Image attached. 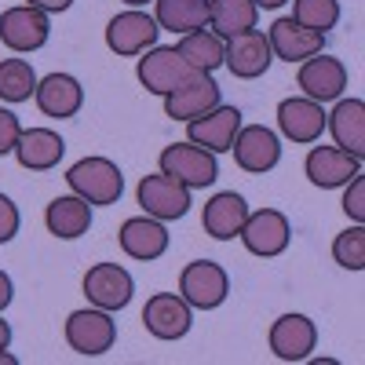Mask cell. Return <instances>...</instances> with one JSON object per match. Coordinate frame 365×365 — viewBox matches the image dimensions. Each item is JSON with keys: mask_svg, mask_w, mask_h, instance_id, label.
<instances>
[{"mask_svg": "<svg viewBox=\"0 0 365 365\" xmlns=\"http://www.w3.org/2000/svg\"><path fill=\"white\" fill-rule=\"evenodd\" d=\"M66 182L88 205H117L125 194V175L110 158H84L66 172Z\"/></svg>", "mask_w": 365, "mask_h": 365, "instance_id": "1", "label": "cell"}, {"mask_svg": "<svg viewBox=\"0 0 365 365\" xmlns=\"http://www.w3.org/2000/svg\"><path fill=\"white\" fill-rule=\"evenodd\" d=\"M161 172L179 179L182 187L190 190H205L220 179V165H216V154L205 146H194V143H172L161 150Z\"/></svg>", "mask_w": 365, "mask_h": 365, "instance_id": "2", "label": "cell"}, {"mask_svg": "<svg viewBox=\"0 0 365 365\" xmlns=\"http://www.w3.org/2000/svg\"><path fill=\"white\" fill-rule=\"evenodd\" d=\"M230 292V278L220 263L212 259H197V263H187L179 274V296L190 303L194 311H216L223 307V299Z\"/></svg>", "mask_w": 365, "mask_h": 365, "instance_id": "3", "label": "cell"}, {"mask_svg": "<svg viewBox=\"0 0 365 365\" xmlns=\"http://www.w3.org/2000/svg\"><path fill=\"white\" fill-rule=\"evenodd\" d=\"M66 344L77 354H84V358H99V354H106L117 344V322L103 307L73 311L66 318Z\"/></svg>", "mask_w": 365, "mask_h": 365, "instance_id": "4", "label": "cell"}, {"mask_svg": "<svg viewBox=\"0 0 365 365\" xmlns=\"http://www.w3.org/2000/svg\"><path fill=\"white\" fill-rule=\"evenodd\" d=\"M158 37H161L158 19L146 15V11H139V8H128V11L113 15L110 26H106V48H110L113 55H125V58L150 51V48L158 44Z\"/></svg>", "mask_w": 365, "mask_h": 365, "instance_id": "5", "label": "cell"}, {"mask_svg": "<svg viewBox=\"0 0 365 365\" xmlns=\"http://www.w3.org/2000/svg\"><path fill=\"white\" fill-rule=\"evenodd\" d=\"M241 241H245V249L259 259H274L282 256L289 249L292 241V227H289V216L278 208H259V212H249L245 227H241L237 234Z\"/></svg>", "mask_w": 365, "mask_h": 365, "instance_id": "6", "label": "cell"}, {"mask_svg": "<svg viewBox=\"0 0 365 365\" xmlns=\"http://www.w3.org/2000/svg\"><path fill=\"white\" fill-rule=\"evenodd\" d=\"M197 70L187 66V58H182L175 48H150L143 51L139 66H135V77L139 84L150 91V96H168V91H175L179 84H187Z\"/></svg>", "mask_w": 365, "mask_h": 365, "instance_id": "7", "label": "cell"}, {"mask_svg": "<svg viewBox=\"0 0 365 365\" xmlns=\"http://www.w3.org/2000/svg\"><path fill=\"white\" fill-rule=\"evenodd\" d=\"M139 205L146 216H154L161 223L182 220L190 212V187H182L179 179L158 172V175H143L139 182Z\"/></svg>", "mask_w": 365, "mask_h": 365, "instance_id": "8", "label": "cell"}, {"mask_svg": "<svg viewBox=\"0 0 365 365\" xmlns=\"http://www.w3.org/2000/svg\"><path fill=\"white\" fill-rule=\"evenodd\" d=\"M274 51L263 29H245L230 41H223V66L237 77V81H256L270 70Z\"/></svg>", "mask_w": 365, "mask_h": 365, "instance_id": "9", "label": "cell"}, {"mask_svg": "<svg viewBox=\"0 0 365 365\" xmlns=\"http://www.w3.org/2000/svg\"><path fill=\"white\" fill-rule=\"evenodd\" d=\"M143 325L158 340H182L194 325V307L175 292H154L143 307Z\"/></svg>", "mask_w": 365, "mask_h": 365, "instance_id": "10", "label": "cell"}, {"mask_svg": "<svg viewBox=\"0 0 365 365\" xmlns=\"http://www.w3.org/2000/svg\"><path fill=\"white\" fill-rule=\"evenodd\" d=\"M135 282L125 267L117 263H96L84 274V296L91 307H103V311H120L132 303Z\"/></svg>", "mask_w": 365, "mask_h": 365, "instance_id": "11", "label": "cell"}, {"mask_svg": "<svg viewBox=\"0 0 365 365\" xmlns=\"http://www.w3.org/2000/svg\"><path fill=\"white\" fill-rule=\"evenodd\" d=\"M48 37H51V22L41 8L19 4V8L0 11V41L11 51H37L48 44Z\"/></svg>", "mask_w": 365, "mask_h": 365, "instance_id": "12", "label": "cell"}, {"mask_svg": "<svg viewBox=\"0 0 365 365\" xmlns=\"http://www.w3.org/2000/svg\"><path fill=\"white\" fill-rule=\"evenodd\" d=\"M230 150H234L237 168L241 172H252V175H263V172H270L274 165L282 161V139L274 135L270 128H263V125L237 128Z\"/></svg>", "mask_w": 365, "mask_h": 365, "instance_id": "13", "label": "cell"}, {"mask_svg": "<svg viewBox=\"0 0 365 365\" xmlns=\"http://www.w3.org/2000/svg\"><path fill=\"white\" fill-rule=\"evenodd\" d=\"M220 103H223V88L212 81V73H194L187 84H179L165 96V113L172 120H194L205 117L208 110H216Z\"/></svg>", "mask_w": 365, "mask_h": 365, "instance_id": "14", "label": "cell"}, {"mask_svg": "<svg viewBox=\"0 0 365 365\" xmlns=\"http://www.w3.org/2000/svg\"><path fill=\"white\" fill-rule=\"evenodd\" d=\"M296 84L303 88V96L314 99V103H332L344 96L347 88V66L332 55H311L299 63Z\"/></svg>", "mask_w": 365, "mask_h": 365, "instance_id": "15", "label": "cell"}, {"mask_svg": "<svg viewBox=\"0 0 365 365\" xmlns=\"http://www.w3.org/2000/svg\"><path fill=\"white\" fill-rule=\"evenodd\" d=\"M237 128H241V110L220 103L216 110H208L205 117L187 120V143L205 146V150H212V154H227L234 135H237Z\"/></svg>", "mask_w": 365, "mask_h": 365, "instance_id": "16", "label": "cell"}, {"mask_svg": "<svg viewBox=\"0 0 365 365\" xmlns=\"http://www.w3.org/2000/svg\"><path fill=\"white\" fill-rule=\"evenodd\" d=\"M318 344V329L307 314H282L270 325V351L282 361H303L311 358Z\"/></svg>", "mask_w": 365, "mask_h": 365, "instance_id": "17", "label": "cell"}, {"mask_svg": "<svg viewBox=\"0 0 365 365\" xmlns=\"http://www.w3.org/2000/svg\"><path fill=\"white\" fill-rule=\"evenodd\" d=\"M307 179L322 190H336V187H347V182L361 172V161L351 158L347 150L340 146H314L307 154V165H303Z\"/></svg>", "mask_w": 365, "mask_h": 365, "instance_id": "18", "label": "cell"}, {"mask_svg": "<svg viewBox=\"0 0 365 365\" xmlns=\"http://www.w3.org/2000/svg\"><path fill=\"white\" fill-rule=\"evenodd\" d=\"M267 41H270L274 58H282V63H303L311 55H322V48H325V34H314V29L299 26L292 19L274 22L267 29Z\"/></svg>", "mask_w": 365, "mask_h": 365, "instance_id": "19", "label": "cell"}, {"mask_svg": "<svg viewBox=\"0 0 365 365\" xmlns=\"http://www.w3.org/2000/svg\"><path fill=\"white\" fill-rule=\"evenodd\" d=\"M117 241H120V249H125V256L143 259V263H150V259H158V256L168 252V230L154 216H132V220H125V223H120Z\"/></svg>", "mask_w": 365, "mask_h": 365, "instance_id": "20", "label": "cell"}, {"mask_svg": "<svg viewBox=\"0 0 365 365\" xmlns=\"http://www.w3.org/2000/svg\"><path fill=\"white\" fill-rule=\"evenodd\" d=\"M34 99H37L44 117L66 120V117H77V110L84 106V88L70 73H48L44 81H37Z\"/></svg>", "mask_w": 365, "mask_h": 365, "instance_id": "21", "label": "cell"}, {"mask_svg": "<svg viewBox=\"0 0 365 365\" xmlns=\"http://www.w3.org/2000/svg\"><path fill=\"white\" fill-rule=\"evenodd\" d=\"M11 154L19 158V165L26 172H51L58 161H63L66 143H63V135L51 132V128H22V135H19Z\"/></svg>", "mask_w": 365, "mask_h": 365, "instance_id": "22", "label": "cell"}, {"mask_svg": "<svg viewBox=\"0 0 365 365\" xmlns=\"http://www.w3.org/2000/svg\"><path fill=\"white\" fill-rule=\"evenodd\" d=\"M278 128L292 143H318L325 132V110L314 99H282L278 106Z\"/></svg>", "mask_w": 365, "mask_h": 365, "instance_id": "23", "label": "cell"}, {"mask_svg": "<svg viewBox=\"0 0 365 365\" xmlns=\"http://www.w3.org/2000/svg\"><path fill=\"white\" fill-rule=\"evenodd\" d=\"M245 220H249L245 197L234 194V190H223V194H216L205 205L201 227H205L208 237H216V241H234L241 234V227H245Z\"/></svg>", "mask_w": 365, "mask_h": 365, "instance_id": "24", "label": "cell"}, {"mask_svg": "<svg viewBox=\"0 0 365 365\" xmlns=\"http://www.w3.org/2000/svg\"><path fill=\"white\" fill-rule=\"evenodd\" d=\"M325 128L332 132L340 150L351 158H365V103L361 99H340L336 110L325 113Z\"/></svg>", "mask_w": 365, "mask_h": 365, "instance_id": "25", "label": "cell"}, {"mask_svg": "<svg viewBox=\"0 0 365 365\" xmlns=\"http://www.w3.org/2000/svg\"><path fill=\"white\" fill-rule=\"evenodd\" d=\"M44 223H48V234L63 237V241H73V237L88 234V227H91V205L77 194L55 197L44 212Z\"/></svg>", "mask_w": 365, "mask_h": 365, "instance_id": "26", "label": "cell"}, {"mask_svg": "<svg viewBox=\"0 0 365 365\" xmlns=\"http://www.w3.org/2000/svg\"><path fill=\"white\" fill-rule=\"evenodd\" d=\"M259 8L252 0H208V29L216 37L230 41L245 29H256Z\"/></svg>", "mask_w": 365, "mask_h": 365, "instance_id": "27", "label": "cell"}, {"mask_svg": "<svg viewBox=\"0 0 365 365\" xmlns=\"http://www.w3.org/2000/svg\"><path fill=\"white\" fill-rule=\"evenodd\" d=\"M158 26L187 37L208 26V0H158Z\"/></svg>", "mask_w": 365, "mask_h": 365, "instance_id": "28", "label": "cell"}, {"mask_svg": "<svg viewBox=\"0 0 365 365\" xmlns=\"http://www.w3.org/2000/svg\"><path fill=\"white\" fill-rule=\"evenodd\" d=\"M175 51L187 58V66L197 70V73H212L223 66V37H216L212 29H194V34H187Z\"/></svg>", "mask_w": 365, "mask_h": 365, "instance_id": "29", "label": "cell"}, {"mask_svg": "<svg viewBox=\"0 0 365 365\" xmlns=\"http://www.w3.org/2000/svg\"><path fill=\"white\" fill-rule=\"evenodd\" d=\"M37 91V73L26 58H4L0 63V99L4 103H29Z\"/></svg>", "mask_w": 365, "mask_h": 365, "instance_id": "30", "label": "cell"}, {"mask_svg": "<svg viewBox=\"0 0 365 365\" xmlns=\"http://www.w3.org/2000/svg\"><path fill=\"white\" fill-rule=\"evenodd\" d=\"M292 22L314 29V34H329L340 22V0H292Z\"/></svg>", "mask_w": 365, "mask_h": 365, "instance_id": "31", "label": "cell"}, {"mask_svg": "<svg viewBox=\"0 0 365 365\" xmlns=\"http://www.w3.org/2000/svg\"><path fill=\"white\" fill-rule=\"evenodd\" d=\"M332 259H336L344 270H354V274L365 270V230H361V223L336 234V241H332Z\"/></svg>", "mask_w": 365, "mask_h": 365, "instance_id": "32", "label": "cell"}, {"mask_svg": "<svg viewBox=\"0 0 365 365\" xmlns=\"http://www.w3.org/2000/svg\"><path fill=\"white\" fill-rule=\"evenodd\" d=\"M344 212H347L354 223L365 220V179H361V172L351 179V187H347V194H344Z\"/></svg>", "mask_w": 365, "mask_h": 365, "instance_id": "33", "label": "cell"}, {"mask_svg": "<svg viewBox=\"0 0 365 365\" xmlns=\"http://www.w3.org/2000/svg\"><path fill=\"white\" fill-rule=\"evenodd\" d=\"M19 135H22L19 117H15L11 110H4V106H0V158H4V154H11V150H15V143H19Z\"/></svg>", "mask_w": 365, "mask_h": 365, "instance_id": "34", "label": "cell"}, {"mask_svg": "<svg viewBox=\"0 0 365 365\" xmlns=\"http://www.w3.org/2000/svg\"><path fill=\"white\" fill-rule=\"evenodd\" d=\"M19 223H22V220H19L15 201L0 194V245H8V241L19 234Z\"/></svg>", "mask_w": 365, "mask_h": 365, "instance_id": "35", "label": "cell"}, {"mask_svg": "<svg viewBox=\"0 0 365 365\" xmlns=\"http://www.w3.org/2000/svg\"><path fill=\"white\" fill-rule=\"evenodd\" d=\"M29 8H41L44 15H58V11H66L73 0H26Z\"/></svg>", "mask_w": 365, "mask_h": 365, "instance_id": "36", "label": "cell"}, {"mask_svg": "<svg viewBox=\"0 0 365 365\" xmlns=\"http://www.w3.org/2000/svg\"><path fill=\"white\" fill-rule=\"evenodd\" d=\"M11 296H15V285H11V278H8V274L0 270V311H4L8 303H11Z\"/></svg>", "mask_w": 365, "mask_h": 365, "instance_id": "37", "label": "cell"}, {"mask_svg": "<svg viewBox=\"0 0 365 365\" xmlns=\"http://www.w3.org/2000/svg\"><path fill=\"white\" fill-rule=\"evenodd\" d=\"M8 344H11V325L0 318V347H8Z\"/></svg>", "mask_w": 365, "mask_h": 365, "instance_id": "38", "label": "cell"}, {"mask_svg": "<svg viewBox=\"0 0 365 365\" xmlns=\"http://www.w3.org/2000/svg\"><path fill=\"white\" fill-rule=\"evenodd\" d=\"M252 4H256V8H267V11H274V8H282L285 0H252Z\"/></svg>", "mask_w": 365, "mask_h": 365, "instance_id": "39", "label": "cell"}, {"mask_svg": "<svg viewBox=\"0 0 365 365\" xmlns=\"http://www.w3.org/2000/svg\"><path fill=\"white\" fill-rule=\"evenodd\" d=\"M0 365H19V358H15L8 347H0Z\"/></svg>", "mask_w": 365, "mask_h": 365, "instance_id": "40", "label": "cell"}, {"mask_svg": "<svg viewBox=\"0 0 365 365\" xmlns=\"http://www.w3.org/2000/svg\"><path fill=\"white\" fill-rule=\"evenodd\" d=\"M128 8H143V4H150V0H125Z\"/></svg>", "mask_w": 365, "mask_h": 365, "instance_id": "41", "label": "cell"}]
</instances>
